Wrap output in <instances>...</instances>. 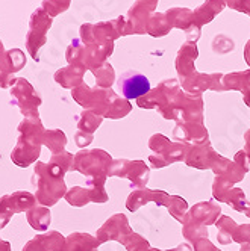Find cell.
<instances>
[{"mask_svg":"<svg viewBox=\"0 0 250 251\" xmlns=\"http://www.w3.org/2000/svg\"><path fill=\"white\" fill-rule=\"evenodd\" d=\"M19 132L20 136L12 150L11 159L19 167H28L40 154V135L43 133L40 118L37 115L26 117L19 126Z\"/></svg>","mask_w":250,"mask_h":251,"instance_id":"6da1fadb","label":"cell"},{"mask_svg":"<svg viewBox=\"0 0 250 251\" xmlns=\"http://www.w3.org/2000/svg\"><path fill=\"white\" fill-rule=\"evenodd\" d=\"M117 86H118L120 94L124 99L134 100L149 93L150 82L144 75H141L134 70H129L120 76V79L117 80Z\"/></svg>","mask_w":250,"mask_h":251,"instance_id":"7a4b0ae2","label":"cell"},{"mask_svg":"<svg viewBox=\"0 0 250 251\" xmlns=\"http://www.w3.org/2000/svg\"><path fill=\"white\" fill-rule=\"evenodd\" d=\"M33 197L28 192H14L0 199V228H3L14 213L28 210L33 206Z\"/></svg>","mask_w":250,"mask_h":251,"instance_id":"3957f363","label":"cell"},{"mask_svg":"<svg viewBox=\"0 0 250 251\" xmlns=\"http://www.w3.org/2000/svg\"><path fill=\"white\" fill-rule=\"evenodd\" d=\"M28 221L35 230H46L50 221V215L43 207H33L28 213Z\"/></svg>","mask_w":250,"mask_h":251,"instance_id":"277c9868","label":"cell"},{"mask_svg":"<svg viewBox=\"0 0 250 251\" xmlns=\"http://www.w3.org/2000/svg\"><path fill=\"white\" fill-rule=\"evenodd\" d=\"M23 251H46V250L43 248V245L40 244L38 239H33V241H30L28 245H25Z\"/></svg>","mask_w":250,"mask_h":251,"instance_id":"5b68a950","label":"cell"},{"mask_svg":"<svg viewBox=\"0 0 250 251\" xmlns=\"http://www.w3.org/2000/svg\"><path fill=\"white\" fill-rule=\"evenodd\" d=\"M0 251H11V245L8 242L0 239Z\"/></svg>","mask_w":250,"mask_h":251,"instance_id":"8992f818","label":"cell"}]
</instances>
